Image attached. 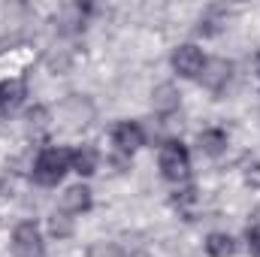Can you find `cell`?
Segmentation results:
<instances>
[{"label":"cell","mask_w":260,"mask_h":257,"mask_svg":"<svg viewBox=\"0 0 260 257\" xmlns=\"http://www.w3.org/2000/svg\"><path fill=\"white\" fill-rule=\"evenodd\" d=\"M46 245H43V233L34 221H21L12 230V254L15 257H43Z\"/></svg>","instance_id":"cell-3"},{"label":"cell","mask_w":260,"mask_h":257,"mask_svg":"<svg viewBox=\"0 0 260 257\" xmlns=\"http://www.w3.org/2000/svg\"><path fill=\"white\" fill-rule=\"evenodd\" d=\"M245 239H248V251H251L254 257H260V224H254V227H248Z\"/></svg>","instance_id":"cell-12"},{"label":"cell","mask_w":260,"mask_h":257,"mask_svg":"<svg viewBox=\"0 0 260 257\" xmlns=\"http://www.w3.org/2000/svg\"><path fill=\"white\" fill-rule=\"evenodd\" d=\"M230 61H224V58H215V61H206L203 67V82L212 88V91H221L227 82H230Z\"/></svg>","instance_id":"cell-8"},{"label":"cell","mask_w":260,"mask_h":257,"mask_svg":"<svg viewBox=\"0 0 260 257\" xmlns=\"http://www.w3.org/2000/svg\"><path fill=\"white\" fill-rule=\"evenodd\" d=\"M136 257H148V254H136Z\"/></svg>","instance_id":"cell-14"},{"label":"cell","mask_w":260,"mask_h":257,"mask_svg":"<svg viewBox=\"0 0 260 257\" xmlns=\"http://www.w3.org/2000/svg\"><path fill=\"white\" fill-rule=\"evenodd\" d=\"M157 164H160L164 179H170V182H185L188 173H191V154H188V145L179 142V139H167V142L160 145Z\"/></svg>","instance_id":"cell-2"},{"label":"cell","mask_w":260,"mask_h":257,"mask_svg":"<svg viewBox=\"0 0 260 257\" xmlns=\"http://www.w3.org/2000/svg\"><path fill=\"white\" fill-rule=\"evenodd\" d=\"M97 164H100V154H97L94 145H76L70 151V170L79 173V176H85V179L97 173Z\"/></svg>","instance_id":"cell-6"},{"label":"cell","mask_w":260,"mask_h":257,"mask_svg":"<svg viewBox=\"0 0 260 257\" xmlns=\"http://www.w3.org/2000/svg\"><path fill=\"white\" fill-rule=\"evenodd\" d=\"M197 142H200V151L209 154V157H218V154L227 151V133L221 127H206L197 136Z\"/></svg>","instance_id":"cell-10"},{"label":"cell","mask_w":260,"mask_h":257,"mask_svg":"<svg viewBox=\"0 0 260 257\" xmlns=\"http://www.w3.org/2000/svg\"><path fill=\"white\" fill-rule=\"evenodd\" d=\"M67 173H70V151L61 148V145L43 148L37 154V160H34V179L43 188H55Z\"/></svg>","instance_id":"cell-1"},{"label":"cell","mask_w":260,"mask_h":257,"mask_svg":"<svg viewBox=\"0 0 260 257\" xmlns=\"http://www.w3.org/2000/svg\"><path fill=\"white\" fill-rule=\"evenodd\" d=\"M21 100H24V85L21 82H15V79L0 82V115L15 112L21 106Z\"/></svg>","instance_id":"cell-9"},{"label":"cell","mask_w":260,"mask_h":257,"mask_svg":"<svg viewBox=\"0 0 260 257\" xmlns=\"http://www.w3.org/2000/svg\"><path fill=\"white\" fill-rule=\"evenodd\" d=\"M206 254L209 257H233L236 254V239L230 233H209L206 236Z\"/></svg>","instance_id":"cell-11"},{"label":"cell","mask_w":260,"mask_h":257,"mask_svg":"<svg viewBox=\"0 0 260 257\" xmlns=\"http://www.w3.org/2000/svg\"><path fill=\"white\" fill-rule=\"evenodd\" d=\"M254 70H257V76H260V52H257V58H254Z\"/></svg>","instance_id":"cell-13"},{"label":"cell","mask_w":260,"mask_h":257,"mask_svg":"<svg viewBox=\"0 0 260 257\" xmlns=\"http://www.w3.org/2000/svg\"><path fill=\"white\" fill-rule=\"evenodd\" d=\"M91 209V191L88 185H73L61 194V212L64 215H82Z\"/></svg>","instance_id":"cell-7"},{"label":"cell","mask_w":260,"mask_h":257,"mask_svg":"<svg viewBox=\"0 0 260 257\" xmlns=\"http://www.w3.org/2000/svg\"><path fill=\"white\" fill-rule=\"evenodd\" d=\"M203 67H206V58H203V52L197 49L194 43H182V46H176V52H173V70H176L179 76H185V79H197V76L203 73Z\"/></svg>","instance_id":"cell-4"},{"label":"cell","mask_w":260,"mask_h":257,"mask_svg":"<svg viewBox=\"0 0 260 257\" xmlns=\"http://www.w3.org/2000/svg\"><path fill=\"white\" fill-rule=\"evenodd\" d=\"M112 142H115V148H118V151L133 154L136 148H142L145 133H142V127H139L136 121H118L115 130H112Z\"/></svg>","instance_id":"cell-5"}]
</instances>
